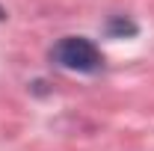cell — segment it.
<instances>
[{
    "mask_svg": "<svg viewBox=\"0 0 154 151\" xmlns=\"http://www.w3.org/2000/svg\"><path fill=\"white\" fill-rule=\"evenodd\" d=\"M51 59L59 68L80 71V74H98L104 68V54L98 51V45L86 36H65L51 48Z\"/></svg>",
    "mask_w": 154,
    "mask_h": 151,
    "instance_id": "1",
    "label": "cell"
},
{
    "mask_svg": "<svg viewBox=\"0 0 154 151\" xmlns=\"http://www.w3.org/2000/svg\"><path fill=\"white\" fill-rule=\"evenodd\" d=\"M3 18H6V12H3V9H0V21H3Z\"/></svg>",
    "mask_w": 154,
    "mask_h": 151,
    "instance_id": "2",
    "label": "cell"
}]
</instances>
